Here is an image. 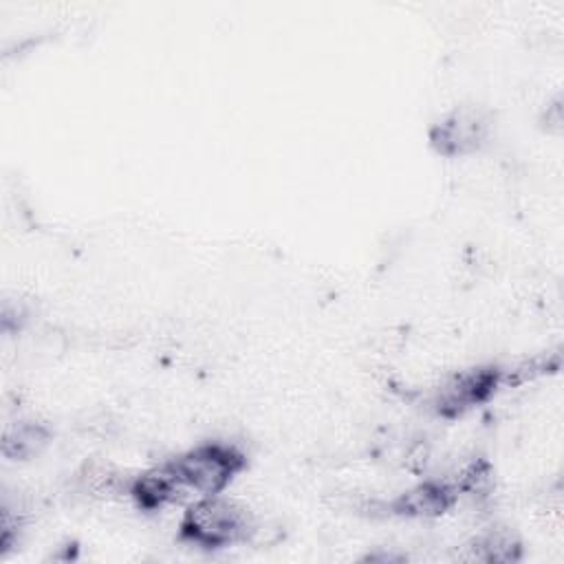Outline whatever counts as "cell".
I'll return each mask as SVG.
<instances>
[{
	"label": "cell",
	"instance_id": "cell-1",
	"mask_svg": "<svg viewBox=\"0 0 564 564\" xmlns=\"http://www.w3.org/2000/svg\"><path fill=\"white\" fill-rule=\"evenodd\" d=\"M247 467L245 452L227 441L198 443L132 478L130 498L143 511H156L187 496L223 494Z\"/></svg>",
	"mask_w": 564,
	"mask_h": 564
},
{
	"label": "cell",
	"instance_id": "cell-2",
	"mask_svg": "<svg viewBox=\"0 0 564 564\" xmlns=\"http://www.w3.org/2000/svg\"><path fill=\"white\" fill-rule=\"evenodd\" d=\"M251 531V513L223 494L194 498L178 520V540L205 551L247 542Z\"/></svg>",
	"mask_w": 564,
	"mask_h": 564
},
{
	"label": "cell",
	"instance_id": "cell-3",
	"mask_svg": "<svg viewBox=\"0 0 564 564\" xmlns=\"http://www.w3.org/2000/svg\"><path fill=\"white\" fill-rule=\"evenodd\" d=\"M507 375L500 366H474L447 377L434 394V412L443 419H458L487 403L502 386Z\"/></svg>",
	"mask_w": 564,
	"mask_h": 564
},
{
	"label": "cell",
	"instance_id": "cell-4",
	"mask_svg": "<svg viewBox=\"0 0 564 564\" xmlns=\"http://www.w3.org/2000/svg\"><path fill=\"white\" fill-rule=\"evenodd\" d=\"M491 132L489 112L478 106H460L430 128V145L443 156L478 152Z\"/></svg>",
	"mask_w": 564,
	"mask_h": 564
},
{
	"label": "cell",
	"instance_id": "cell-5",
	"mask_svg": "<svg viewBox=\"0 0 564 564\" xmlns=\"http://www.w3.org/2000/svg\"><path fill=\"white\" fill-rule=\"evenodd\" d=\"M458 500V485L447 480H425L403 494H399L390 509L397 516L430 518L445 513Z\"/></svg>",
	"mask_w": 564,
	"mask_h": 564
},
{
	"label": "cell",
	"instance_id": "cell-6",
	"mask_svg": "<svg viewBox=\"0 0 564 564\" xmlns=\"http://www.w3.org/2000/svg\"><path fill=\"white\" fill-rule=\"evenodd\" d=\"M48 443V430L40 423H15L4 430L2 454L9 460H26L37 456Z\"/></svg>",
	"mask_w": 564,
	"mask_h": 564
},
{
	"label": "cell",
	"instance_id": "cell-7",
	"mask_svg": "<svg viewBox=\"0 0 564 564\" xmlns=\"http://www.w3.org/2000/svg\"><path fill=\"white\" fill-rule=\"evenodd\" d=\"M469 551H471L469 557H474V560L509 562V560L518 557L520 544L509 533L494 531V533H487V535H480L478 540H474Z\"/></svg>",
	"mask_w": 564,
	"mask_h": 564
}]
</instances>
